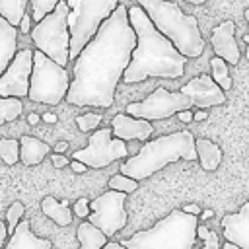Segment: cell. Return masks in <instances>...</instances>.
Here are the masks:
<instances>
[{"instance_id": "cell-7", "label": "cell", "mask_w": 249, "mask_h": 249, "mask_svg": "<svg viewBox=\"0 0 249 249\" xmlns=\"http://www.w3.org/2000/svg\"><path fill=\"white\" fill-rule=\"evenodd\" d=\"M70 8L66 0H60L56 8L45 16L31 29V39L43 54H47L56 64L64 66L70 62V29H68Z\"/></svg>"}, {"instance_id": "cell-5", "label": "cell", "mask_w": 249, "mask_h": 249, "mask_svg": "<svg viewBox=\"0 0 249 249\" xmlns=\"http://www.w3.org/2000/svg\"><path fill=\"white\" fill-rule=\"evenodd\" d=\"M198 216L171 210L150 230H140L121 245L126 249H193L196 241Z\"/></svg>"}, {"instance_id": "cell-38", "label": "cell", "mask_w": 249, "mask_h": 249, "mask_svg": "<svg viewBox=\"0 0 249 249\" xmlns=\"http://www.w3.org/2000/svg\"><path fill=\"white\" fill-rule=\"evenodd\" d=\"M70 167H72L76 173H84V171L88 169V167H86L82 161H76V160H74V161H70Z\"/></svg>"}, {"instance_id": "cell-45", "label": "cell", "mask_w": 249, "mask_h": 249, "mask_svg": "<svg viewBox=\"0 0 249 249\" xmlns=\"http://www.w3.org/2000/svg\"><path fill=\"white\" fill-rule=\"evenodd\" d=\"M222 249H241V247H237V245H233V243H230V241H226V243L222 245Z\"/></svg>"}, {"instance_id": "cell-30", "label": "cell", "mask_w": 249, "mask_h": 249, "mask_svg": "<svg viewBox=\"0 0 249 249\" xmlns=\"http://www.w3.org/2000/svg\"><path fill=\"white\" fill-rule=\"evenodd\" d=\"M196 235L204 241V245H202V249H222V245H220V239H218V233L216 231H210L206 226H196Z\"/></svg>"}, {"instance_id": "cell-20", "label": "cell", "mask_w": 249, "mask_h": 249, "mask_svg": "<svg viewBox=\"0 0 249 249\" xmlns=\"http://www.w3.org/2000/svg\"><path fill=\"white\" fill-rule=\"evenodd\" d=\"M195 146H196V158H198L202 169H206V171L218 169V165L222 161V148L208 138H196Z\"/></svg>"}, {"instance_id": "cell-9", "label": "cell", "mask_w": 249, "mask_h": 249, "mask_svg": "<svg viewBox=\"0 0 249 249\" xmlns=\"http://www.w3.org/2000/svg\"><path fill=\"white\" fill-rule=\"evenodd\" d=\"M191 107H193V101L185 93L167 91L165 88H156L142 101L128 103L124 111H126V115H130L134 119L158 121V119L173 117V115H177L181 111H189Z\"/></svg>"}, {"instance_id": "cell-12", "label": "cell", "mask_w": 249, "mask_h": 249, "mask_svg": "<svg viewBox=\"0 0 249 249\" xmlns=\"http://www.w3.org/2000/svg\"><path fill=\"white\" fill-rule=\"evenodd\" d=\"M33 70V51L21 49L14 54L12 62L0 76V97H27L29 80Z\"/></svg>"}, {"instance_id": "cell-21", "label": "cell", "mask_w": 249, "mask_h": 249, "mask_svg": "<svg viewBox=\"0 0 249 249\" xmlns=\"http://www.w3.org/2000/svg\"><path fill=\"white\" fill-rule=\"evenodd\" d=\"M41 210L45 216H49L51 220H54L58 226H70L74 212L68 208V200L58 202L54 196H45L41 200Z\"/></svg>"}, {"instance_id": "cell-31", "label": "cell", "mask_w": 249, "mask_h": 249, "mask_svg": "<svg viewBox=\"0 0 249 249\" xmlns=\"http://www.w3.org/2000/svg\"><path fill=\"white\" fill-rule=\"evenodd\" d=\"M101 115H95V113H86V115H80V117H76V123H78V128L82 130V132H88V130H93V128H97L99 126V123H101Z\"/></svg>"}, {"instance_id": "cell-24", "label": "cell", "mask_w": 249, "mask_h": 249, "mask_svg": "<svg viewBox=\"0 0 249 249\" xmlns=\"http://www.w3.org/2000/svg\"><path fill=\"white\" fill-rule=\"evenodd\" d=\"M210 68H212V80L226 91L231 88V76H230V70H228V62L222 60L220 56H214L210 60Z\"/></svg>"}, {"instance_id": "cell-37", "label": "cell", "mask_w": 249, "mask_h": 249, "mask_svg": "<svg viewBox=\"0 0 249 249\" xmlns=\"http://www.w3.org/2000/svg\"><path fill=\"white\" fill-rule=\"evenodd\" d=\"M193 115H195V113H191V109H189V111H181V113H177L179 121H183V123H191V121H193Z\"/></svg>"}, {"instance_id": "cell-44", "label": "cell", "mask_w": 249, "mask_h": 249, "mask_svg": "<svg viewBox=\"0 0 249 249\" xmlns=\"http://www.w3.org/2000/svg\"><path fill=\"white\" fill-rule=\"evenodd\" d=\"M214 216V210H204L202 212V220H208V218H212Z\"/></svg>"}, {"instance_id": "cell-33", "label": "cell", "mask_w": 249, "mask_h": 249, "mask_svg": "<svg viewBox=\"0 0 249 249\" xmlns=\"http://www.w3.org/2000/svg\"><path fill=\"white\" fill-rule=\"evenodd\" d=\"M51 161H53V165H54V167H64V165H68V163H70L62 154H56V152L51 156Z\"/></svg>"}, {"instance_id": "cell-10", "label": "cell", "mask_w": 249, "mask_h": 249, "mask_svg": "<svg viewBox=\"0 0 249 249\" xmlns=\"http://www.w3.org/2000/svg\"><path fill=\"white\" fill-rule=\"evenodd\" d=\"M111 134H113V130L109 126L95 130L89 136L88 146L82 150H76L72 154V158L76 161H82L86 167H105V165H111L113 161L124 158L126 156L124 140L111 138Z\"/></svg>"}, {"instance_id": "cell-40", "label": "cell", "mask_w": 249, "mask_h": 249, "mask_svg": "<svg viewBox=\"0 0 249 249\" xmlns=\"http://www.w3.org/2000/svg\"><path fill=\"white\" fill-rule=\"evenodd\" d=\"M103 249H126V247H123V245L117 243V241H107V245H105Z\"/></svg>"}, {"instance_id": "cell-36", "label": "cell", "mask_w": 249, "mask_h": 249, "mask_svg": "<svg viewBox=\"0 0 249 249\" xmlns=\"http://www.w3.org/2000/svg\"><path fill=\"white\" fill-rule=\"evenodd\" d=\"M183 212H187V214H193V216H198L202 210H200V206H196V204H185L183 208H181Z\"/></svg>"}, {"instance_id": "cell-11", "label": "cell", "mask_w": 249, "mask_h": 249, "mask_svg": "<svg viewBox=\"0 0 249 249\" xmlns=\"http://www.w3.org/2000/svg\"><path fill=\"white\" fill-rule=\"evenodd\" d=\"M124 193L107 191L95 196L89 202V216L88 222L99 228L107 237L115 235L119 230L126 226V210H124Z\"/></svg>"}, {"instance_id": "cell-17", "label": "cell", "mask_w": 249, "mask_h": 249, "mask_svg": "<svg viewBox=\"0 0 249 249\" xmlns=\"http://www.w3.org/2000/svg\"><path fill=\"white\" fill-rule=\"evenodd\" d=\"M4 249H53V243L45 237H39L31 231V224L29 220H21L14 231V235H10V239L6 241Z\"/></svg>"}, {"instance_id": "cell-39", "label": "cell", "mask_w": 249, "mask_h": 249, "mask_svg": "<svg viewBox=\"0 0 249 249\" xmlns=\"http://www.w3.org/2000/svg\"><path fill=\"white\" fill-rule=\"evenodd\" d=\"M206 117H208V115H206V111H204V109H198V111L193 115V121H204Z\"/></svg>"}, {"instance_id": "cell-6", "label": "cell", "mask_w": 249, "mask_h": 249, "mask_svg": "<svg viewBox=\"0 0 249 249\" xmlns=\"http://www.w3.org/2000/svg\"><path fill=\"white\" fill-rule=\"evenodd\" d=\"M70 29V60H76L82 49L93 39L101 23L117 10L119 0H66Z\"/></svg>"}, {"instance_id": "cell-4", "label": "cell", "mask_w": 249, "mask_h": 249, "mask_svg": "<svg viewBox=\"0 0 249 249\" xmlns=\"http://www.w3.org/2000/svg\"><path fill=\"white\" fill-rule=\"evenodd\" d=\"M138 6L152 19L154 27L167 37L183 56L196 58L202 54L204 39L195 16L183 14L177 4L167 0H138Z\"/></svg>"}, {"instance_id": "cell-41", "label": "cell", "mask_w": 249, "mask_h": 249, "mask_svg": "<svg viewBox=\"0 0 249 249\" xmlns=\"http://www.w3.org/2000/svg\"><path fill=\"white\" fill-rule=\"evenodd\" d=\"M245 19H247V23H249V8L245 10ZM243 39H245V43H247V53H245V56L249 58V35H245Z\"/></svg>"}, {"instance_id": "cell-46", "label": "cell", "mask_w": 249, "mask_h": 249, "mask_svg": "<svg viewBox=\"0 0 249 249\" xmlns=\"http://www.w3.org/2000/svg\"><path fill=\"white\" fill-rule=\"evenodd\" d=\"M27 121H29V123H31V124H35V123H37V121H39V115H35V113H31V115H29V119H27Z\"/></svg>"}, {"instance_id": "cell-25", "label": "cell", "mask_w": 249, "mask_h": 249, "mask_svg": "<svg viewBox=\"0 0 249 249\" xmlns=\"http://www.w3.org/2000/svg\"><path fill=\"white\" fill-rule=\"evenodd\" d=\"M23 111V103L18 97H0V124L18 119Z\"/></svg>"}, {"instance_id": "cell-28", "label": "cell", "mask_w": 249, "mask_h": 249, "mask_svg": "<svg viewBox=\"0 0 249 249\" xmlns=\"http://www.w3.org/2000/svg\"><path fill=\"white\" fill-rule=\"evenodd\" d=\"M29 2H31V18L35 19V23H39L45 16H49L56 8L60 0H29Z\"/></svg>"}, {"instance_id": "cell-42", "label": "cell", "mask_w": 249, "mask_h": 249, "mask_svg": "<svg viewBox=\"0 0 249 249\" xmlns=\"http://www.w3.org/2000/svg\"><path fill=\"white\" fill-rule=\"evenodd\" d=\"M66 148H68V144H66V142H58V144H56V148H54V150H56V154H62V152H64V150H66Z\"/></svg>"}, {"instance_id": "cell-22", "label": "cell", "mask_w": 249, "mask_h": 249, "mask_svg": "<svg viewBox=\"0 0 249 249\" xmlns=\"http://www.w3.org/2000/svg\"><path fill=\"white\" fill-rule=\"evenodd\" d=\"M76 237L80 241V249H103L109 239L99 228L91 226L89 222H82L78 226Z\"/></svg>"}, {"instance_id": "cell-47", "label": "cell", "mask_w": 249, "mask_h": 249, "mask_svg": "<svg viewBox=\"0 0 249 249\" xmlns=\"http://www.w3.org/2000/svg\"><path fill=\"white\" fill-rule=\"evenodd\" d=\"M187 2H191V4H204L206 0H187Z\"/></svg>"}, {"instance_id": "cell-14", "label": "cell", "mask_w": 249, "mask_h": 249, "mask_svg": "<svg viewBox=\"0 0 249 249\" xmlns=\"http://www.w3.org/2000/svg\"><path fill=\"white\" fill-rule=\"evenodd\" d=\"M222 230L226 241L241 249H249V200L237 212L222 218Z\"/></svg>"}, {"instance_id": "cell-15", "label": "cell", "mask_w": 249, "mask_h": 249, "mask_svg": "<svg viewBox=\"0 0 249 249\" xmlns=\"http://www.w3.org/2000/svg\"><path fill=\"white\" fill-rule=\"evenodd\" d=\"M111 130H113V136L119 138V140H146L152 136L154 132V126L150 121H144V119H134L126 113H119L111 119Z\"/></svg>"}, {"instance_id": "cell-18", "label": "cell", "mask_w": 249, "mask_h": 249, "mask_svg": "<svg viewBox=\"0 0 249 249\" xmlns=\"http://www.w3.org/2000/svg\"><path fill=\"white\" fill-rule=\"evenodd\" d=\"M18 53V27L0 18V76Z\"/></svg>"}, {"instance_id": "cell-35", "label": "cell", "mask_w": 249, "mask_h": 249, "mask_svg": "<svg viewBox=\"0 0 249 249\" xmlns=\"http://www.w3.org/2000/svg\"><path fill=\"white\" fill-rule=\"evenodd\" d=\"M29 23H31V16H29V14H25V16H23V19H21V23H19V31H21V33H31Z\"/></svg>"}, {"instance_id": "cell-23", "label": "cell", "mask_w": 249, "mask_h": 249, "mask_svg": "<svg viewBox=\"0 0 249 249\" xmlns=\"http://www.w3.org/2000/svg\"><path fill=\"white\" fill-rule=\"evenodd\" d=\"M27 2L29 0H0V18H4L10 25L19 27L25 16Z\"/></svg>"}, {"instance_id": "cell-27", "label": "cell", "mask_w": 249, "mask_h": 249, "mask_svg": "<svg viewBox=\"0 0 249 249\" xmlns=\"http://www.w3.org/2000/svg\"><path fill=\"white\" fill-rule=\"evenodd\" d=\"M136 189H138V181H134L123 173H117L109 179V191H119V193L128 195V193H134Z\"/></svg>"}, {"instance_id": "cell-2", "label": "cell", "mask_w": 249, "mask_h": 249, "mask_svg": "<svg viewBox=\"0 0 249 249\" xmlns=\"http://www.w3.org/2000/svg\"><path fill=\"white\" fill-rule=\"evenodd\" d=\"M128 21L136 33V47L128 68L123 74L124 84L144 82L146 78H181L187 56H183L173 43L163 37L136 4L128 8Z\"/></svg>"}, {"instance_id": "cell-13", "label": "cell", "mask_w": 249, "mask_h": 249, "mask_svg": "<svg viewBox=\"0 0 249 249\" xmlns=\"http://www.w3.org/2000/svg\"><path fill=\"white\" fill-rule=\"evenodd\" d=\"M179 91L185 93L193 101V105H196L198 109H208V107L226 103L224 89L212 80V76H206V74L191 78L185 86H181Z\"/></svg>"}, {"instance_id": "cell-34", "label": "cell", "mask_w": 249, "mask_h": 249, "mask_svg": "<svg viewBox=\"0 0 249 249\" xmlns=\"http://www.w3.org/2000/svg\"><path fill=\"white\" fill-rule=\"evenodd\" d=\"M6 239H10V235H8V228H6V224L0 220V249L6 247Z\"/></svg>"}, {"instance_id": "cell-19", "label": "cell", "mask_w": 249, "mask_h": 249, "mask_svg": "<svg viewBox=\"0 0 249 249\" xmlns=\"http://www.w3.org/2000/svg\"><path fill=\"white\" fill-rule=\"evenodd\" d=\"M49 144L35 138V136H21L19 138V160L25 165H37L49 154Z\"/></svg>"}, {"instance_id": "cell-8", "label": "cell", "mask_w": 249, "mask_h": 249, "mask_svg": "<svg viewBox=\"0 0 249 249\" xmlns=\"http://www.w3.org/2000/svg\"><path fill=\"white\" fill-rule=\"evenodd\" d=\"M70 88L68 70L54 60H51L41 51H33V70L29 80L27 97L35 103L56 105L60 103Z\"/></svg>"}, {"instance_id": "cell-43", "label": "cell", "mask_w": 249, "mask_h": 249, "mask_svg": "<svg viewBox=\"0 0 249 249\" xmlns=\"http://www.w3.org/2000/svg\"><path fill=\"white\" fill-rule=\"evenodd\" d=\"M43 119H45L47 123H56V117H54L53 113H45V115H43Z\"/></svg>"}, {"instance_id": "cell-16", "label": "cell", "mask_w": 249, "mask_h": 249, "mask_svg": "<svg viewBox=\"0 0 249 249\" xmlns=\"http://www.w3.org/2000/svg\"><path fill=\"white\" fill-rule=\"evenodd\" d=\"M233 31H235V25H233V21L228 19V21L220 23L218 27H214L212 35H210V43H212L216 56H220L222 60H226L231 66H235L239 62V49H237V43L233 41Z\"/></svg>"}, {"instance_id": "cell-1", "label": "cell", "mask_w": 249, "mask_h": 249, "mask_svg": "<svg viewBox=\"0 0 249 249\" xmlns=\"http://www.w3.org/2000/svg\"><path fill=\"white\" fill-rule=\"evenodd\" d=\"M134 47L136 33L128 21V8L117 6L74 60V80L70 82L66 101L78 107H111L117 84L130 64Z\"/></svg>"}, {"instance_id": "cell-26", "label": "cell", "mask_w": 249, "mask_h": 249, "mask_svg": "<svg viewBox=\"0 0 249 249\" xmlns=\"http://www.w3.org/2000/svg\"><path fill=\"white\" fill-rule=\"evenodd\" d=\"M0 158L8 165L18 163V160H19V140L0 138Z\"/></svg>"}, {"instance_id": "cell-29", "label": "cell", "mask_w": 249, "mask_h": 249, "mask_svg": "<svg viewBox=\"0 0 249 249\" xmlns=\"http://www.w3.org/2000/svg\"><path fill=\"white\" fill-rule=\"evenodd\" d=\"M23 212H25V206H23V202H19V200H14L12 204H10V208L6 210V216H8V235H14V231H16V228H18V224L21 222V218H23Z\"/></svg>"}, {"instance_id": "cell-32", "label": "cell", "mask_w": 249, "mask_h": 249, "mask_svg": "<svg viewBox=\"0 0 249 249\" xmlns=\"http://www.w3.org/2000/svg\"><path fill=\"white\" fill-rule=\"evenodd\" d=\"M72 212H74L78 218H88V216H89V212H91V210H89V200H88V198H84V196H82V198H78V200L74 202Z\"/></svg>"}, {"instance_id": "cell-3", "label": "cell", "mask_w": 249, "mask_h": 249, "mask_svg": "<svg viewBox=\"0 0 249 249\" xmlns=\"http://www.w3.org/2000/svg\"><path fill=\"white\" fill-rule=\"evenodd\" d=\"M179 160H187V161L198 160L195 136L187 130H177L144 142L138 154H134L124 163H121V173L134 181H140V179H148L167 163Z\"/></svg>"}]
</instances>
